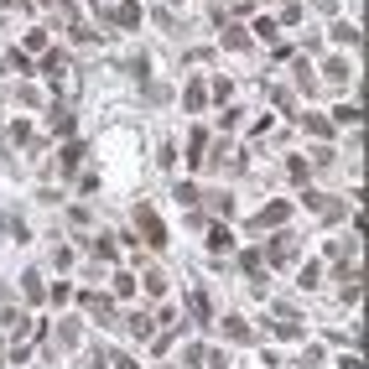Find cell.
<instances>
[{
  "label": "cell",
  "mask_w": 369,
  "mask_h": 369,
  "mask_svg": "<svg viewBox=\"0 0 369 369\" xmlns=\"http://www.w3.org/2000/svg\"><path fill=\"white\" fill-rule=\"evenodd\" d=\"M136 229H141V240H146V250H167V224L156 219V208H151V203H141V208H136Z\"/></svg>",
  "instance_id": "obj_1"
},
{
  "label": "cell",
  "mask_w": 369,
  "mask_h": 369,
  "mask_svg": "<svg viewBox=\"0 0 369 369\" xmlns=\"http://www.w3.org/2000/svg\"><path fill=\"white\" fill-rule=\"evenodd\" d=\"M302 203H307L312 208V214H323V224H338V219H344L349 214V203H344V198H333V193H302Z\"/></svg>",
  "instance_id": "obj_2"
},
{
  "label": "cell",
  "mask_w": 369,
  "mask_h": 369,
  "mask_svg": "<svg viewBox=\"0 0 369 369\" xmlns=\"http://www.w3.org/2000/svg\"><path fill=\"white\" fill-rule=\"evenodd\" d=\"M78 307L84 312H94V318L104 328H120V312H115V297H104V292H78Z\"/></svg>",
  "instance_id": "obj_3"
},
{
  "label": "cell",
  "mask_w": 369,
  "mask_h": 369,
  "mask_svg": "<svg viewBox=\"0 0 369 369\" xmlns=\"http://www.w3.org/2000/svg\"><path fill=\"white\" fill-rule=\"evenodd\" d=\"M286 219H292V203H266L255 219H245V229H281Z\"/></svg>",
  "instance_id": "obj_4"
},
{
  "label": "cell",
  "mask_w": 369,
  "mask_h": 369,
  "mask_svg": "<svg viewBox=\"0 0 369 369\" xmlns=\"http://www.w3.org/2000/svg\"><path fill=\"white\" fill-rule=\"evenodd\" d=\"M260 260H271V266H292V260H297V234H276V240L266 245V255H260Z\"/></svg>",
  "instance_id": "obj_5"
},
{
  "label": "cell",
  "mask_w": 369,
  "mask_h": 369,
  "mask_svg": "<svg viewBox=\"0 0 369 369\" xmlns=\"http://www.w3.org/2000/svg\"><path fill=\"white\" fill-rule=\"evenodd\" d=\"M188 312H193V323H198V328L214 323V302H208L203 286H193V292H188Z\"/></svg>",
  "instance_id": "obj_6"
},
{
  "label": "cell",
  "mask_w": 369,
  "mask_h": 369,
  "mask_svg": "<svg viewBox=\"0 0 369 369\" xmlns=\"http://www.w3.org/2000/svg\"><path fill=\"white\" fill-rule=\"evenodd\" d=\"M203 156H208V130L193 125V130H188V167H198V172H203Z\"/></svg>",
  "instance_id": "obj_7"
},
{
  "label": "cell",
  "mask_w": 369,
  "mask_h": 369,
  "mask_svg": "<svg viewBox=\"0 0 369 369\" xmlns=\"http://www.w3.org/2000/svg\"><path fill=\"white\" fill-rule=\"evenodd\" d=\"M203 104H208V84H203V78H193V84L182 89V110H188V115H203Z\"/></svg>",
  "instance_id": "obj_8"
},
{
  "label": "cell",
  "mask_w": 369,
  "mask_h": 369,
  "mask_svg": "<svg viewBox=\"0 0 369 369\" xmlns=\"http://www.w3.org/2000/svg\"><path fill=\"white\" fill-rule=\"evenodd\" d=\"M297 120H302V130H307V136L333 141V120H328V115H297Z\"/></svg>",
  "instance_id": "obj_9"
},
{
  "label": "cell",
  "mask_w": 369,
  "mask_h": 369,
  "mask_svg": "<svg viewBox=\"0 0 369 369\" xmlns=\"http://www.w3.org/2000/svg\"><path fill=\"white\" fill-rule=\"evenodd\" d=\"M21 297L32 302V307H37V302H47V286H42V276H37V266L21 276Z\"/></svg>",
  "instance_id": "obj_10"
},
{
  "label": "cell",
  "mask_w": 369,
  "mask_h": 369,
  "mask_svg": "<svg viewBox=\"0 0 369 369\" xmlns=\"http://www.w3.org/2000/svg\"><path fill=\"white\" fill-rule=\"evenodd\" d=\"M224 338H229V344H250V338H255V328H250L245 318H224Z\"/></svg>",
  "instance_id": "obj_11"
},
{
  "label": "cell",
  "mask_w": 369,
  "mask_h": 369,
  "mask_svg": "<svg viewBox=\"0 0 369 369\" xmlns=\"http://www.w3.org/2000/svg\"><path fill=\"white\" fill-rule=\"evenodd\" d=\"M250 42H255V37H250L245 26H234V21L224 26V47H229V52H250Z\"/></svg>",
  "instance_id": "obj_12"
},
{
  "label": "cell",
  "mask_w": 369,
  "mask_h": 369,
  "mask_svg": "<svg viewBox=\"0 0 369 369\" xmlns=\"http://www.w3.org/2000/svg\"><path fill=\"white\" fill-rule=\"evenodd\" d=\"M292 78H297L302 94H312V89H318V73H312V63H302V58H292Z\"/></svg>",
  "instance_id": "obj_13"
},
{
  "label": "cell",
  "mask_w": 369,
  "mask_h": 369,
  "mask_svg": "<svg viewBox=\"0 0 369 369\" xmlns=\"http://www.w3.org/2000/svg\"><path fill=\"white\" fill-rule=\"evenodd\" d=\"M78 333H84V328H78V318H63V323H58V333H52V338H58L52 349H73V344H78Z\"/></svg>",
  "instance_id": "obj_14"
},
{
  "label": "cell",
  "mask_w": 369,
  "mask_h": 369,
  "mask_svg": "<svg viewBox=\"0 0 369 369\" xmlns=\"http://www.w3.org/2000/svg\"><path fill=\"white\" fill-rule=\"evenodd\" d=\"M286 177H292V188H307V182H312V167L302 162V156H286Z\"/></svg>",
  "instance_id": "obj_15"
},
{
  "label": "cell",
  "mask_w": 369,
  "mask_h": 369,
  "mask_svg": "<svg viewBox=\"0 0 369 369\" xmlns=\"http://www.w3.org/2000/svg\"><path fill=\"white\" fill-rule=\"evenodd\" d=\"M349 73H354L349 58H328V63H323V78H328V84H349Z\"/></svg>",
  "instance_id": "obj_16"
},
{
  "label": "cell",
  "mask_w": 369,
  "mask_h": 369,
  "mask_svg": "<svg viewBox=\"0 0 369 369\" xmlns=\"http://www.w3.org/2000/svg\"><path fill=\"white\" fill-rule=\"evenodd\" d=\"M94 255L99 260H120V234H99V240H94Z\"/></svg>",
  "instance_id": "obj_17"
},
{
  "label": "cell",
  "mask_w": 369,
  "mask_h": 369,
  "mask_svg": "<svg viewBox=\"0 0 369 369\" xmlns=\"http://www.w3.org/2000/svg\"><path fill=\"white\" fill-rule=\"evenodd\" d=\"M229 245H234V234L224 229V224H208V250H214V255H224Z\"/></svg>",
  "instance_id": "obj_18"
},
{
  "label": "cell",
  "mask_w": 369,
  "mask_h": 369,
  "mask_svg": "<svg viewBox=\"0 0 369 369\" xmlns=\"http://www.w3.org/2000/svg\"><path fill=\"white\" fill-rule=\"evenodd\" d=\"M42 73L47 78H63V73H68V52H47V58H42Z\"/></svg>",
  "instance_id": "obj_19"
},
{
  "label": "cell",
  "mask_w": 369,
  "mask_h": 369,
  "mask_svg": "<svg viewBox=\"0 0 369 369\" xmlns=\"http://www.w3.org/2000/svg\"><path fill=\"white\" fill-rule=\"evenodd\" d=\"M276 338L297 344V338H302V318H276Z\"/></svg>",
  "instance_id": "obj_20"
},
{
  "label": "cell",
  "mask_w": 369,
  "mask_h": 369,
  "mask_svg": "<svg viewBox=\"0 0 369 369\" xmlns=\"http://www.w3.org/2000/svg\"><path fill=\"white\" fill-rule=\"evenodd\" d=\"M78 162H84V141H68L63 146V172H78Z\"/></svg>",
  "instance_id": "obj_21"
},
{
  "label": "cell",
  "mask_w": 369,
  "mask_h": 369,
  "mask_svg": "<svg viewBox=\"0 0 369 369\" xmlns=\"http://www.w3.org/2000/svg\"><path fill=\"white\" fill-rule=\"evenodd\" d=\"M328 37H333V42H344V47H354V42H359V26H349V21H333V32H328Z\"/></svg>",
  "instance_id": "obj_22"
},
{
  "label": "cell",
  "mask_w": 369,
  "mask_h": 369,
  "mask_svg": "<svg viewBox=\"0 0 369 369\" xmlns=\"http://www.w3.org/2000/svg\"><path fill=\"white\" fill-rule=\"evenodd\" d=\"M318 281H323V266H318V260L297 271V286H302V292H312V286H318Z\"/></svg>",
  "instance_id": "obj_23"
},
{
  "label": "cell",
  "mask_w": 369,
  "mask_h": 369,
  "mask_svg": "<svg viewBox=\"0 0 369 369\" xmlns=\"http://www.w3.org/2000/svg\"><path fill=\"white\" fill-rule=\"evenodd\" d=\"M271 99H276V110H281L286 120H297V99L286 94V89H271Z\"/></svg>",
  "instance_id": "obj_24"
},
{
  "label": "cell",
  "mask_w": 369,
  "mask_h": 369,
  "mask_svg": "<svg viewBox=\"0 0 369 369\" xmlns=\"http://www.w3.org/2000/svg\"><path fill=\"white\" fill-rule=\"evenodd\" d=\"M125 328H130L136 338H156V333H151V318H146V312H130V323H125Z\"/></svg>",
  "instance_id": "obj_25"
},
{
  "label": "cell",
  "mask_w": 369,
  "mask_h": 369,
  "mask_svg": "<svg viewBox=\"0 0 369 369\" xmlns=\"http://www.w3.org/2000/svg\"><path fill=\"white\" fill-rule=\"evenodd\" d=\"M208 99L229 104V99H234V84H229V78H214V84H208Z\"/></svg>",
  "instance_id": "obj_26"
},
{
  "label": "cell",
  "mask_w": 369,
  "mask_h": 369,
  "mask_svg": "<svg viewBox=\"0 0 369 369\" xmlns=\"http://www.w3.org/2000/svg\"><path fill=\"white\" fill-rule=\"evenodd\" d=\"M203 203H208V214H229V208H234V198H229V193H208Z\"/></svg>",
  "instance_id": "obj_27"
},
{
  "label": "cell",
  "mask_w": 369,
  "mask_h": 369,
  "mask_svg": "<svg viewBox=\"0 0 369 369\" xmlns=\"http://www.w3.org/2000/svg\"><path fill=\"white\" fill-rule=\"evenodd\" d=\"M115 297H136V276H125V271H115Z\"/></svg>",
  "instance_id": "obj_28"
},
{
  "label": "cell",
  "mask_w": 369,
  "mask_h": 369,
  "mask_svg": "<svg viewBox=\"0 0 369 369\" xmlns=\"http://www.w3.org/2000/svg\"><path fill=\"white\" fill-rule=\"evenodd\" d=\"M11 141H16V146H37V136H32V125H26V120L11 125Z\"/></svg>",
  "instance_id": "obj_29"
},
{
  "label": "cell",
  "mask_w": 369,
  "mask_h": 369,
  "mask_svg": "<svg viewBox=\"0 0 369 369\" xmlns=\"http://www.w3.org/2000/svg\"><path fill=\"white\" fill-rule=\"evenodd\" d=\"M68 32H73V42H84V47H94V42H99V32H94V26H78V21H73Z\"/></svg>",
  "instance_id": "obj_30"
},
{
  "label": "cell",
  "mask_w": 369,
  "mask_h": 369,
  "mask_svg": "<svg viewBox=\"0 0 369 369\" xmlns=\"http://www.w3.org/2000/svg\"><path fill=\"white\" fill-rule=\"evenodd\" d=\"M281 21H286V26H297V21H302V6H297V0H286V6H281V16H276V26H281Z\"/></svg>",
  "instance_id": "obj_31"
},
{
  "label": "cell",
  "mask_w": 369,
  "mask_h": 369,
  "mask_svg": "<svg viewBox=\"0 0 369 369\" xmlns=\"http://www.w3.org/2000/svg\"><path fill=\"white\" fill-rule=\"evenodd\" d=\"M182 364H188V369H203V344H188V349H182Z\"/></svg>",
  "instance_id": "obj_32"
},
{
  "label": "cell",
  "mask_w": 369,
  "mask_h": 369,
  "mask_svg": "<svg viewBox=\"0 0 369 369\" xmlns=\"http://www.w3.org/2000/svg\"><path fill=\"white\" fill-rule=\"evenodd\" d=\"M203 364L208 369H229V354H224V349H203Z\"/></svg>",
  "instance_id": "obj_33"
},
{
  "label": "cell",
  "mask_w": 369,
  "mask_h": 369,
  "mask_svg": "<svg viewBox=\"0 0 369 369\" xmlns=\"http://www.w3.org/2000/svg\"><path fill=\"white\" fill-rule=\"evenodd\" d=\"M323 359H328L323 349H307V354H302V359H297V369H323Z\"/></svg>",
  "instance_id": "obj_34"
},
{
  "label": "cell",
  "mask_w": 369,
  "mask_h": 369,
  "mask_svg": "<svg viewBox=\"0 0 369 369\" xmlns=\"http://www.w3.org/2000/svg\"><path fill=\"white\" fill-rule=\"evenodd\" d=\"M141 94H146V104H167V84H141Z\"/></svg>",
  "instance_id": "obj_35"
},
{
  "label": "cell",
  "mask_w": 369,
  "mask_h": 369,
  "mask_svg": "<svg viewBox=\"0 0 369 369\" xmlns=\"http://www.w3.org/2000/svg\"><path fill=\"white\" fill-rule=\"evenodd\" d=\"M338 125H359V104H344V110H333Z\"/></svg>",
  "instance_id": "obj_36"
},
{
  "label": "cell",
  "mask_w": 369,
  "mask_h": 369,
  "mask_svg": "<svg viewBox=\"0 0 369 369\" xmlns=\"http://www.w3.org/2000/svg\"><path fill=\"white\" fill-rule=\"evenodd\" d=\"M125 73H130V78H146V73H151V63H146V58H141V52H136V58L125 63Z\"/></svg>",
  "instance_id": "obj_37"
},
{
  "label": "cell",
  "mask_w": 369,
  "mask_h": 369,
  "mask_svg": "<svg viewBox=\"0 0 369 369\" xmlns=\"http://www.w3.org/2000/svg\"><path fill=\"white\" fill-rule=\"evenodd\" d=\"M146 292H151V297L167 292V276H162V271H146Z\"/></svg>",
  "instance_id": "obj_38"
},
{
  "label": "cell",
  "mask_w": 369,
  "mask_h": 369,
  "mask_svg": "<svg viewBox=\"0 0 369 369\" xmlns=\"http://www.w3.org/2000/svg\"><path fill=\"white\" fill-rule=\"evenodd\" d=\"M6 68H11V73H26V68H32V58H26V52H11Z\"/></svg>",
  "instance_id": "obj_39"
},
{
  "label": "cell",
  "mask_w": 369,
  "mask_h": 369,
  "mask_svg": "<svg viewBox=\"0 0 369 369\" xmlns=\"http://www.w3.org/2000/svg\"><path fill=\"white\" fill-rule=\"evenodd\" d=\"M177 203H198V188H193V182H177Z\"/></svg>",
  "instance_id": "obj_40"
},
{
  "label": "cell",
  "mask_w": 369,
  "mask_h": 369,
  "mask_svg": "<svg viewBox=\"0 0 369 369\" xmlns=\"http://www.w3.org/2000/svg\"><path fill=\"white\" fill-rule=\"evenodd\" d=\"M255 37H276V16H260L255 21Z\"/></svg>",
  "instance_id": "obj_41"
},
{
  "label": "cell",
  "mask_w": 369,
  "mask_h": 369,
  "mask_svg": "<svg viewBox=\"0 0 369 369\" xmlns=\"http://www.w3.org/2000/svg\"><path fill=\"white\" fill-rule=\"evenodd\" d=\"M110 364H115V369H141L136 359H130V354H115V359H110Z\"/></svg>",
  "instance_id": "obj_42"
},
{
  "label": "cell",
  "mask_w": 369,
  "mask_h": 369,
  "mask_svg": "<svg viewBox=\"0 0 369 369\" xmlns=\"http://www.w3.org/2000/svg\"><path fill=\"white\" fill-rule=\"evenodd\" d=\"M52 6H58V11H73V6H78V0H52Z\"/></svg>",
  "instance_id": "obj_43"
},
{
  "label": "cell",
  "mask_w": 369,
  "mask_h": 369,
  "mask_svg": "<svg viewBox=\"0 0 369 369\" xmlns=\"http://www.w3.org/2000/svg\"><path fill=\"white\" fill-rule=\"evenodd\" d=\"M6 6H11V0H0V11H6Z\"/></svg>",
  "instance_id": "obj_44"
},
{
  "label": "cell",
  "mask_w": 369,
  "mask_h": 369,
  "mask_svg": "<svg viewBox=\"0 0 369 369\" xmlns=\"http://www.w3.org/2000/svg\"><path fill=\"white\" fill-rule=\"evenodd\" d=\"M172 6H177V0H172Z\"/></svg>",
  "instance_id": "obj_45"
},
{
  "label": "cell",
  "mask_w": 369,
  "mask_h": 369,
  "mask_svg": "<svg viewBox=\"0 0 369 369\" xmlns=\"http://www.w3.org/2000/svg\"><path fill=\"white\" fill-rule=\"evenodd\" d=\"M162 369H167V364H162Z\"/></svg>",
  "instance_id": "obj_46"
}]
</instances>
